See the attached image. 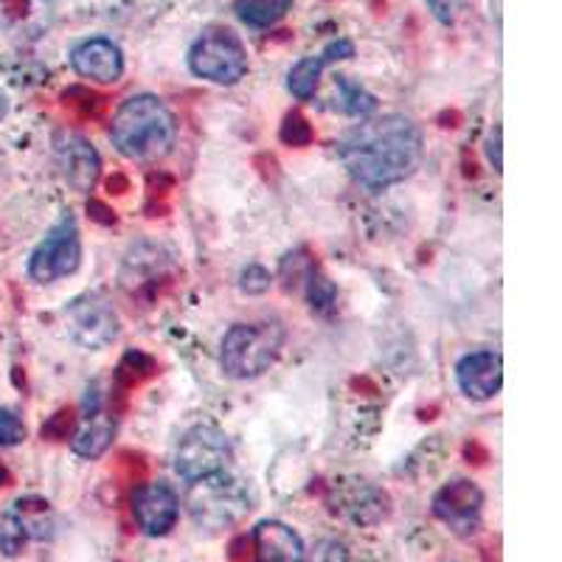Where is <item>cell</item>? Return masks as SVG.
I'll use <instances>...</instances> for the list:
<instances>
[{
    "mask_svg": "<svg viewBox=\"0 0 562 562\" xmlns=\"http://www.w3.org/2000/svg\"><path fill=\"white\" fill-rule=\"evenodd\" d=\"M70 65L82 79L90 82H119L124 74V54L122 48L108 37H90L70 52Z\"/></svg>",
    "mask_w": 562,
    "mask_h": 562,
    "instance_id": "cell-12",
    "label": "cell"
},
{
    "mask_svg": "<svg viewBox=\"0 0 562 562\" xmlns=\"http://www.w3.org/2000/svg\"><path fill=\"white\" fill-rule=\"evenodd\" d=\"M307 299L315 313H329L338 301V288L321 270L313 268L307 273Z\"/></svg>",
    "mask_w": 562,
    "mask_h": 562,
    "instance_id": "cell-21",
    "label": "cell"
},
{
    "mask_svg": "<svg viewBox=\"0 0 562 562\" xmlns=\"http://www.w3.org/2000/svg\"><path fill=\"white\" fill-rule=\"evenodd\" d=\"M321 562H346L344 549H340V546H335V543H329V546H326L324 557H321Z\"/></svg>",
    "mask_w": 562,
    "mask_h": 562,
    "instance_id": "cell-27",
    "label": "cell"
},
{
    "mask_svg": "<svg viewBox=\"0 0 562 562\" xmlns=\"http://www.w3.org/2000/svg\"><path fill=\"white\" fill-rule=\"evenodd\" d=\"M9 484V473L0 467V486H7Z\"/></svg>",
    "mask_w": 562,
    "mask_h": 562,
    "instance_id": "cell-29",
    "label": "cell"
},
{
    "mask_svg": "<svg viewBox=\"0 0 562 562\" xmlns=\"http://www.w3.org/2000/svg\"><path fill=\"white\" fill-rule=\"evenodd\" d=\"M281 138L288 140V144H293V147H299V144H307V140H310L307 122H304V119H301L299 113L288 115V122H284V130H281Z\"/></svg>",
    "mask_w": 562,
    "mask_h": 562,
    "instance_id": "cell-25",
    "label": "cell"
},
{
    "mask_svg": "<svg viewBox=\"0 0 562 562\" xmlns=\"http://www.w3.org/2000/svg\"><path fill=\"white\" fill-rule=\"evenodd\" d=\"M335 90H338L335 110H340V113L355 115V119H369L378 110V99L371 97L360 82H351L349 77L335 79Z\"/></svg>",
    "mask_w": 562,
    "mask_h": 562,
    "instance_id": "cell-18",
    "label": "cell"
},
{
    "mask_svg": "<svg viewBox=\"0 0 562 562\" xmlns=\"http://www.w3.org/2000/svg\"><path fill=\"white\" fill-rule=\"evenodd\" d=\"M239 288H243L245 293H250V295L265 293V290L270 288V273L265 268H259V265H250V268L243 273Z\"/></svg>",
    "mask_w": 562,
    "mask_h": 562,
    "instance_id": "cell-24",
    "label": "cell"
},
{
    "mask_svg": "<svg viewBox=\"0 0 562 562\" xmlns=\"http://www.w3.org/2000/svg\"><path fill=\"white\" fill-rule=\"evenodd\" d=\"M481 512L484 492L473 481L456 479L434 495V515L459 537H473L481 529Z\"/></svg>",
    "mask_w": 562,
    "mask_h": 562,
    "instance_id": "cell-9",
    "label": "cell"
},
{
    "mask_svg": "<svg viewBox=\"0 0 562 562\" xmlns=\"http://www.w3.org/2000/svg\"><path fill=\"white\" fill-rule=\"evenodd\" d=\"M26 439V425L18 416V411L0 408V448H14Z\"/></svg>",
    "mask_w": 562,
    "mask_h": 562,
    "instance_id": "cell-22",
    "label": "cell"
},
{
    "mask_svg": "<svg viewBox=\"0 0 562 562\" xmlns=\"http://www.w3.org/2000/svg\"><path fill=\"white\" fill-rule=\"evenodd\" d=\"M355 57V43L346 37L333 40V43L326 45L321 54H313V57H304L290 68L288 74V88L299 102H310L315 97V90H318L321 77H324V70L335 63H344V59Z\"/></svg>",
    "mask_w": 562,
    "mask_h": 562,
    "instance_id": "cell-14",
    "label": "cell"
},
{
    "mask_svg": "<svg viewBox=\"0 0 562 562\" xmlns=\"http://www.w3.org/2000/svg\"><path fill=\"white\" fill-rule=\"evenodd\" d=\"M115 436V419L104 411H99V405H93V411H88L79 425V430L70 439V450L82 459H99V456L108 453V448L113 445Z\"/></svg>",
    "mask_w": 562,
    "mask_h": 562,
    "instance_id": "cell-16",
    "label": "cell"
},
{
    "mask_svg": "<svg viewBox=\"0 0 562 562\" xmlns=\"http://www.w3.org/2000/svg\"><path fill=\"white\" fill-rule=\"evenodd\" d=\"M189 68L214 85H237L248 74V52L231 29L211 26L189 48Z\"/></svg>",
    "mask_w": 562,
    "mask_h": 562,
    "instance_id": "cell-5",
    "label": "cell"
},
{
    "mask_svg": "<svg viewBox=\"0 0 562 562\" xmlns=\"http://www.w3.org/2000/svg\"><path fill=\"white\" fill-rule=\"evenodd\" d=\"M7 113H9V99L3 97V93H0V122L7 119Z\"/></svg>",
    "mask_w": 562,
    "mask_h": 562,
    "instance_id": "cell-28",
    "label": "cell"
},
{
    "mask_svg": "<svg viewBox=\"0 0 562 562\" xmlns=\"http://www.w3.org/2000/svg\"><path fill=\"white\" fill-rule=\"evenodd\" d=\"M12 509L18 512V518L23 520V526L29 529V537H32V540H45V537L54 535V512L48 501L20 498Z\"/></svg>",
    "mask_w": 562,
    "mask_h": 562,
    "instance_id": "cell-19",
    "label": "cell"
},
{
    "mask_svg": "<svg viewBox=\"0 0 562 562\" xmlns=\"http://www.w3.org/2000/svg\"><path fill=\"white\" fill-rule=\"evenodd\" d=\"M256 562H307L299 531L281 520H262L254 529Z\"/></svg>",
    "mask_w": 562,
    "mask_h": 562,
    "instance_id": "cell-15",
    "label": "cell"
},
{
    "mask_svg": "<svg viewBox=\"0 0 562 562\" xmlns=\"http://www.w3.org/2000/svg\"><path fill=\"white\" fill-rule=\"evenodd\" d=\"M250 504L254 501H250L245 481L234 479L228 470L209 475V479L192 481L189 492H186L189 515H192L194 526L205 531H223L237 526L250 512Z\"/></svg>",
    "mask_w": 562,
    "mask_h": 562,
    "instance_id": "cell-4",
    "label": "cell"
},
{
    "mask_svg": "<svg viewBox=\"0 0 562 562\" xmlns=\"http://www.w3.org/2000/svg\"><path fill=\"white\" fill-rule=\"evenodd\" d=\"M284 338L288 335L279 321L231 326L220 346V366L231 380L262 378L281 355Z\"/></svg>",
    "mask_w": 562,
    "mask_h": 562,
    "instance_id": "cell-3",
    "label": "cell"
},
{
    "mask_svg": "<svg viewBox=\"0 0 562 562\" xmlns=\"http://www.w3.org/2000/svg\"><path fill=\"white\" fill-rule=\"evenodd\" d=\"M110 140L130 160H160L178 144V119L158 97L138 93L115 110Z\"/></svg>",
    "mask_w": 562,
    "mask_h": 562,
    "instance_id": "cell-2",
    "label": "cell"
},
{
    "mask_svg": "<svg viewBox=\"0 0 562 562\" xmlns=\"http://www.w3.org/2000/svg\"><path fill=\"white\" fill-rule=\"evenodd\" d=\"M54 155H57L59 175L74 192L90 194L97 189L99 175H102V158L85 135L63 130L54 140Z\"/></svg>",
    "mask_w": 562,
    "mask_h": 562,
    "instance_id": "cell-10",
    "label": "cell"
},
{
    "mask_svg": "<svg viewBox=\"0 0 562 562\" xmlns=\"http://www.w3.org/2000/svg\"><path fill=\"white\" fill-rule=\"evenodd\" d=\"M82 262V239H79V225L70 214H63L59 223L45 234L43 243L34 248L29 259V276L37 284H52L65 279Z\"/></svg>",
    "mask_w": 562,
    "mask_h": 562,
    "instance_id": "cell-7",
    "label": "cell"
},
{
    "mask_svg": "<svg viewBox=\"0 0 562 562\" xmlns=\"http://www.w3.org/2000/svg\"><path fill=\"white\" fill-rule=\"evenodd\" d=\"M456 380L470 400H492L504 385V358L498 351H473L456 366Z\"/></svg>",
    "mask_w": 562,
    "mask_h": 562,
    "instance_id": "cell-13",
    "label": "cell"
},
{
    "mask_svg": "<svg viewBox=\"0 0 562 562\" xmlns=\"http://www.w3.org/2000/svg\"><path fill=\"white\" fill-rule=\"evenodd\" d=\"M32 540L29 529L23 526V520L18 518V512L7 509L0 515V554L3 557H18L23 554L26 543Z\"/></svg>",
    "mask_w": 562,
    "mask_h": 562,
    "instance_id": "cell-20",
    "label": "cell"
},
{
    "mask_svg": "<svg viewBox=\"0 0 562 562\" xmlns=\"http://www.w3.org/2000/svg\"><path fill=\"white\" fill-rule=\"evenodd\" d=\"M234 459V448H231V439L225 436V430H220L217 425H194L183 434V439L178 441V450H175V473L192 484V481L209 479V475L225 473Z\"/></svg>",
    "mask_w": 562,
    "mask_h": 562,
    "instance_id": "cell-6",
    "label": "cell"
},
{
    "mask_svg": "<svg viewBox=\"0 0 562 562\" xmlns=\"http://www.w3.org/2000/svg\"><path fill=\"white\" fill-rule=\"evenodd\" d=\"M133 518L147 537H164L175 529L180 518L178 492L167 481H149L133 490Z\"/></svg>",
    "mask_w": 562,
    "mask_h": 562,
    "instance_id": "cell-11",
    "label": "cell"
},
{
    "mask_svg": "<svg viewBox=\"0 0 562 562\" xmlns=\"http://www.w3.org/2000/svg\"><path fill=\"white\" fill-rule=\"evenodd\" d=\"M425 3L441 26H453L459 14L464 12V0H425Z\"/></svg>",
    "mask_w": 562,
    "mask_h": 562,
    "instance_id": "cell-23",
    "label": "cell"
},
{
    "mask_svg": "<svg viewBox=\"0 0 562 562\" xmlns=\"http://www.w3.org/2000/svg\"><path fill=\"white\" fill-rule=\"evenodd\" d=\"M338 158L355 183L369 192H383L419 169L425 138L405 115H380L366 119L338 140Z\"/></svg>",
    "mask_w": 562,
    "mask_h": 562,
    "instance_id": "cell-1",
    "label": "cell"
},
{
    "mask_svg": "<svg viewBox=\"0 0 562 562\" xmlns=\"http://www.w3.org/2000/svg\"><path fill=\"white\" fill-rule=\"evenodd\" d=\"M486 155H490V164L495 167V172H501V167H504L501 164V127L492 130L490 140H486Z\"/></svg>",
    "mask_w": 562,
    "mask_h": 562,
    "instance_id": "cell-26",
    "label": "cell"
},
{
    "mask_svg": "<svg viewBox=\"0 0 562 562\" xmlns=\"http://www.w3.org/2000/svg\"><path fill=\"white\" fill-rule=\"evenodd\" d=\"M70 340L88 351H102L119 338V315L97 295H82L65 307Z\"/></svg>",
    "mask_w": 562,
    "mask_h": 562,
    "instance_id": "cell-8",
    "label": "cell"
},
{
    "mask_svg": "<svg viewBox=\"0 0 562 562\" xmlns=\"http://www.w3.org/2000/svg\"><path fill=\"white\" fill-rule=\"evenodd\" d=\"M234 9L245 26L270 29L293 9V0H237Z\"/></svg>",
    "mask_w": 562,
    "mask_h": 562,
    "instance_id": "cell-17",
    "label": "cell"
}]
</instances>
